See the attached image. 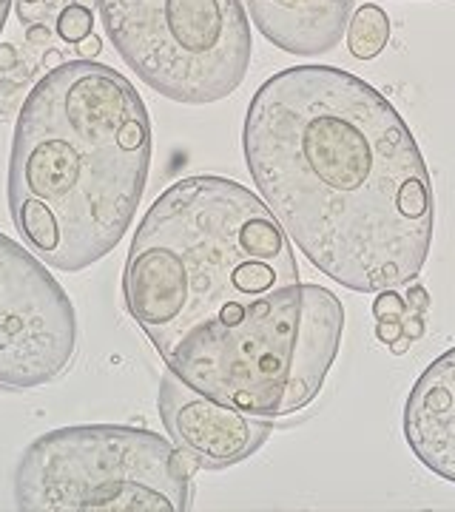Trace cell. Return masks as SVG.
<instances>
[{
	"instance_id": "cell-1",
	"label": "cell",
	"mask_w": 455,
	"mask_h": 512,
	"mask_svg": "<svg viewBox=\"0 0 455 512\" xmlns=\"http://www.w3.org/2000/svg\"><path fill=\"white\" fill-rule=\"evenodd\" d=\"M242 151L262 200L310 265L347 291L410 285L436 202L416 137L379 89L333 66H291L256 89Z\"/></svg>"
},
{
	"instance_id": "cell-2",
	"label": "cell",
	"mask_w": 455,
	"mask_h": 512,
	"mask_svg": "<svg viewBox=\"0 0 455 512\" xmlns=\"http://www.w3.org/2000/svg\"><path fill=\"white\" fill-rule=\"evenodd\" d=\"M151 117L126 74L69 60L29 92L9 157V214L49 268L80 274L134 222L151 168Z\"/></svg>"
},
{
	"instance_id": "cell-3",
	"label": "cell",
	"mask_w": 455,
	"mask_h": 512,
	"mask_svg": "<svg viewBox=\"0 0 455 512\" xmlns=\"http://www.w3.org/2000/svg\"><path fill=\"white\" fill-rule=\"evenodd\" d=\"M291 285H299V265L268 202L211 174L165 188L131 239L123 271L128 313L160 356Z\"/></svg>"
},
{
	"instance_id": "cell-4",
	"label": "cell",
	"mask_w": 455,
	"mask_h": 512,
	"mask_svg": "<svg viewBox=\"0 0 455 512\" xmlns=\"http://www.w3.org/2000/svg\"><path fill=\"white\" fill-rule=\"evenodd\" d=\"M345 308L322 285H291L234 322L194 330L163 356L194 390L262 419H282L316 402L339 356Z\"/></svg>"
},
{
	"instance_id": "cell-5",
	"label": "cell",
	"mask_w": 455,
	"mask_h": 512,
	"mask_svg": "<svg viewBox=\"0 0 455 512\" xmlns=\"http://www.w3.org/2000/svg\"><path fill=\"white\" fill-rule=\"evenodd\" d=\"M191 498V461L146 427H60L32 441L15 467L23 512H188Z\"/></svg>"
},
{
	"instance_id": "cell-6",
	"label": "cell",
	"mask_w": 455,
	"mask_h": 512,
	"mask_svg": "<svg viewBox=\"0 0 455 512\" xmlns=\"http://www.w3.org/2000/svg\"><path fill=\"white\" fill-rule=\"evenodd\" d=\"M97 9L123 63L174 103L225 100L248 74L242 0H97Z\"/></svg>"
},
{
	"instance_id": "cell-7",
	"label": "cell",
	"mask_w": 455,
	"mask_h": 512,
	"mask_svg": "<svg viewBox=\"0 0 455 512\" xmlns=\"http://www.w3.org/2000/svg\"><path fill=\"white\" fill-rule=\"evenodd\" d=\"M77 353V313L46 262L0 234V390L60 379Z\"/></svg>"
},
{
	"instance_id": "cell-8",
	"label": "cell",
	"mask_w": 455,
	"mask_h": 512,
	"mask_svg": "<svg viewBox=\"0 0 455 512\" xmlns=\"http://www.w3.org/2000/svg\"><path fill=\"white\" fill-rule=\"evenodd\" d=\"M160 419L168 439L200 470H228L271 439L273 419L222 404L165 367L160 379Z\"/></svg>"
},
{
	"instance_id": "cell-9",
	"label": "cell",
	"mask_w": 455,
	"mask_h": 512,
	"mask_svg": "<svg viewBox=\"0 0 455 512\" xmlns=\"http://www.w3.org/2000/svg\"><path fill=\"white\" fill-rule=\"evenodd\" d=\"M401 424L413 456L433 476L455 484V348L416 379Z\"/></svg>"
},
{
	"instance_id": "cell-10",
	"label": "cell",
	"mask_w": 455,
	"mask_h": 512,
	"mask_svg": "<svg viewBox=\"0 0 455 512\" xmlns=\"http://www.w3.org/2000/svg\"><path fill=\"white\" fill-rule=\"evenodd\" d=\"M256 29L276 49L299 57L325 55L345 37L353 0H245Z\"/></svg>"
},
{
	"instance_id": "cell-11",
	"label": "cell",
	"mask_w": 455,
	"mask_h": 512,
	"mask_svg": "<svg viewBox=\"0 0 455 512\" xmlns=\"http://www.w3.org/2000/svg\"><path fill=\"white\" fill-rule=\"evenodd\" d=\"M387 40H390V20L382 9L373 3L356 9V15L350 18V26H347L350 55L359 60H373L376 55H382Z\"/></svg>"
},
{
	"instance_id": "cell-12",
	"label": "cell",
	"mask_w": 455,
	"mask_h": 512,
	"mask_svg": "<svg viewBox=\"0 0 455 512\" xmlns=\"http://www.w3.org/2000/svg\"><path fill=\"white\" fill-rule=\"evenodd\" d=\"M55 29L66 43H83L91 35V29H94V9L80 6V3L66 6L63 15L57 18Z\"/></svg>"
},
{
	"instance_id": "cell-13",
	"label": "cell",
	"mask_w": 455,
	"mask_h": 512,
	"mask_svg": "<svg viewBox=\"0 0 455 512\" xmlns=\"http://www.w3.org/2000/svg\"><path fill=\"white\" fill-rule=\"evenodd\" d=\"M74 0H18V18L26 26H57V18Z\"/></svg>"
},
{
	"instance_id": "cell-14",
	"label": "cell",
	"mask_w": 455,
	"mask_h": 512,
	"mask_svg": "<svg viewBox=\"0 0 455 512\" xmlns=\"http://www.w3.org/2000/svg\"><path fill=\"white\" fill-rule=\"evenodd\" d=\"M376 319H404L407 316V299L396 291H382L373 302Z\"/></svg>"
},
{
	"instance_id": "cell-15",
	"label": "cell",
	"mask_w": 455,
	"mask_h": 512,
	"mask_svg": "<svg viewBox=\"0 0 455 512\" xmlns=\"http://www.w3.org/2000/svg\"><path fill=\"white\" fill-rule=\"evenodd\" d=\"M376 336L382 339L384 345L399 342L401 336H404V325H401V319H379V325H376Z\"/></svg>"
},
{
	"instance_id": "cell-16",
	"label": "cell",
	"mask_w": 455,
	"mask_h": 512,
	"mask_svg": "<svg viewBox=\"0 0 455 512\" xmlns=\"http://www.w3.org/2000/svg\"><path fill=\"white\" fill-rule=\"evenodd\" d=\"M427 305H430V299H427V291H424V288H410V293H407V311L421 313V316H424Z\"/></svg>"
},
{
	"instance_id": "cell-17",
	"label": "cell",
	"mask_w": 455,
	"mask_h": 512,
	"mask_svg": "<svg viewBox=\"0 0 455 512\" xmlns=\"http://www.w3.org/2000/svg\"><path fill=\"white\" fill-rule=\"evenodd\" d=\"M401 325H404V336L413 342V339H419L421 333H424V319H421V313H407L404 319H401Z\"/></svg>"
},
{
	"instance_id": "cell-18",
	"label": "cell",
	"mask_w": 455,
	"mask_h": 512,
	"mask_svg": "<svg viewBox=\"0 0 455 512\" xmlns=\"http://www.w3.org/2000/svg\"><path fill=\"white\" fill-rule=\"evenodd\" d=\"M77 46H80V57H83V60H91V57H97V55H100V49H103L100 37L94 35V32H91V35L83 40V43H77Z\"/></svg>"
},
{
	"instance_id": "cell-19",
	"label": "cell",
	"mask_w": 455,
	"mask_h": 512,
	"mask_svg": "<svg viewBox=\"0 0 455 512\" xmlns=\"http://www.w3.org/2000/svg\"><path fill=\"white\" fill-rule=\"evenodd\" d=\"M9 12H12V0H0V32H3V26H6Z\"/></svg>"
},
{
	"instance_id": "cell-20",
	"label": "cell",
	"mask_w": 455,
	"mask_h": 512,
	"mask_svg": "<svg viewBox=\"0 0 455 512\" xmlns=\"http://www.w3.org/2000/svg\"><path fill=\"white\" fill-rule=\"evenodd\" d=\"M390 348H393V353H404V350L410 348V339H407V336H401L399 342H393Z\"/></svg>"
}]
</instances>
